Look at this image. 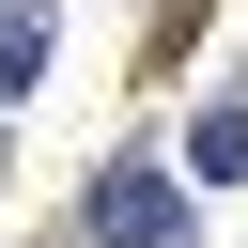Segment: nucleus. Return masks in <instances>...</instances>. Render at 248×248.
I'll use <instances>...</instances> for the list:
<instances>
[{
    "label": "nucleus",
    "mask_w": 248,
    "mask_h": 248,
    "mask_svg": "<svg viewBox=\"0 0 248 248\" xmlns=\"http://www.w3.org/2000/svg\"><path fill=\"white\" fill-rule=\"evenodd\" d=\"M93 217H108V248H170V186H155V170H124Z\"/></svg>",
    "instance_id": "f257e3e1"
},
{
    "label": "nucleus",
    "mask_w": 248,
    "mask_h": 248,
    "mask_svg": "<svg viewBox=\"0 0 248 248\" xmlns=\"http://www.w3.org/2000/svg\"><path fill=\"white\" fill-rule=\"evenodd\" d=\"M31 62H46V16H31V0H0V93H16Z\"/></svg>",
    "instance_id": "f03ea898"
}]
</instances>
